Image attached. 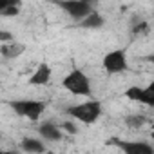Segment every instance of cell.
<instances>
[{
	"label": "cell",
	"instance_id": "7a4b0ae2",
	"mask_svg": "<svg viewBox=\"0 0 154 154\" xmlns=\"http://www.w3.org/2000/svg\"><path fill=\"white\" fill-rule=\"evenodd\" d=\"M67 112L76 118L82 123H94L100 114H102V103L98 100H89V102H84V103H78V105H72L67 109Z\"/></svg>",
	"mask_w": 154,
	"mask_h": 154
},
{
	"label": "cell",
	"instance_id": "e0dca14e",
	"mask_svg": "<svg viewBox=\"0 0 154 154\" xmlns=\"http://www.w3.org/2000/svg\"><path fill=\"white\" fill-rule=\"evenodd\" d=\"M62 127H63V131L69 132V134H76V132H78V129L74 127L72 122H65V123H62Z\"/></svg>",
	"mask_w": 154,
	"mask_h": 154
},
{
	"label": "cell",
	"instance_id": "ba28073f",
	"mask_svg": "<svg viewBox=\"0 0 154 154\" xmlns=\"http://www.w3.org/2000/svg\"><path fill=\"white\" fill-rule=\"evenodd\" d=\"M38 134L42 138H45V140H51V141H60L62 136H63L62 131L54 123H51V122H45V123L38 125Z\"/></svg>",
	"mask_w": 154,
	"mask_h": 154
},
{
	"label": "cell",
	"instance_id": "d6986e66",
	"mask_svg": "<svg viewBox=\"0 0 154 154\" xmlns=\"http://www.w3.org/2000/svg\"><path fill=\"white\" fill-rule=\"evenodd\" d=\"M9 4H18L17 0H0V11H2L4 8H8Z\"/></svg>",
	"mask_w": 154,
	"mask_h": 154
},
{
	"label": "cell",
	"instance_id": "30bf717a",
	"mask_svg": "<svg viewBox=\"0 0 154 154\" xmlns=\"http://www.w3.org/2000/svg\"><path fill=\"white\" fill-rule=\"evenodd\" d=\"M103 24H105L103 17H102L100 13H96L94 9H93L87 17L82 18V27H87V29H98V27H102Z\"/></svg>",
	"mask_w": 154,
	"mask_h": 154
},
{
	"label": "cell",
	"instance_id": "4fadbf2b",
	"mask_svg": "<svg viewBox=\"0 0 154 154\" xmlns=\"http://www.w3.org/2000/svg\"><path fill=\"white\" fill-rule=\"evenodd\" d=\"M143 105L147 107H154V84H150L149 87L143 89V100H141Z\"/></svg>",
	"mask_w": 154,
	"mask_h": 154
},
{
	"label": "cell",
	"instance_id": "8fae6325",
	"mask_svg": "<svg viewBox=\"0 0 154 154\" xmlns=\"http://www.w3.org/2000/svg\"><path fill=\"white\" fill-rule=\"evenodd\" d=\"M20 149L24 152H45V145L36 138H24L20 141Z\"/></svg>",
	"mask_w": 154,
	"mask_h": 154
},
{
	"label": "cell",
	"instance_id": "ac0fdd59",
	"mask_svg": "<svg viewBox=\"0 0 154 154\" xmlns=\"http://www.w3.org/2000/svg\"><path fill=\"white\" fill-rule=\"evenodd\" d=\"M13 40V33L9 31H0V42H11Z\"/></svg>",
	"mask_w": 154,
	"mask_h": 154
},
{
	"label": "cell",
	"instance_id": "5b68a950",
	"mask_svg": "<svg viewBox=\"0 0 154 154\" xmlns=\"http://www.w3.org/2000/svg\"><path fill=\"white\" fill-rule=\"evenodd\" d=\"M103 69L109 72V74H116V72H122L127 69V54L123 49H116V51H111L103 56Z\"/></svg>",
	"mask_w": 154,
	"mask_h": 154
},
{
	"label": "cell",
	"instance_id": "5bb4252c",
	"mask_svg": "<svg viewBox=\"0 0 154 154\" xmlns=\"http://www.w3.org/2000/svg\"><path fill=\"white\" fill-rule=\"evenodd\" d=\"M145 116H141V114H134V116H127L125 118V123L131 127V129H140L141 125H145Z\"/></svg>",
	"mask_w": 154,
	"mask_h": 154
},
{
	"label": "cell",
	"instance_id": "9a60e30c",
	"mask_svg": "<svg viewBox=\"0 0 154 154\" xmlns=\"http://www.w3.org/2000/svg\"><path fill=\"white\" fill-rule=\"evenodd\" d=\"M18 13H20L18 4H9L8 8H4L2 11H0V15H2V17H17Z\"/></svg>",
	"mask_w": 154,
	"mask_h": 154
},
{
	"label": "cell",
	"instance_id": "7c38bea8",
	"mask_svg": "<svg viewBox=\"0 0 154 154\" xmlns=\"http://www.w3.org/2000/svg\"><path fill=\"white\" fill-rule=\"evenodd\" d=\"M125 96H127L129 100H132V102H140V103H141V100H143V87L132 85V87H129V89L125 91Z\"/></svg>",
	"mask_w": 154,
	"mask_h": 154
},
{
	"label": "cell",
	"instance_id": "ffe728a7",
	"mask_svg": "<svg viewBox=\"0 0 154 154\" xmlns=\"http://www.w3.org/2000/svg\"><path fill=\"white\" fill-rule=\"evenodd\" d=\"M87 2H89V4H91V6H94V4H96V2H98V0H87Z\"/></svg>",
	"mask_w": 154,
	"mask_h": 154
},
{
	"label": "cell",
	"instance_id": "8992f818",
	"mask_svg": "<svg viewBox=\"0 0 154 154\" xmlns=\"http://www.w3.org/2000/svg\"><path fill=\"white\" fill-rule=\"evenodd\" d=\"M111 143H114L120 150L127 154H152L154 147L145 141H123L120 138H111Z\"/></svg>",
	"mask_w": 154,
	"mask_h": 154
},
{
	"label": "cell",
	"instance_id": "277c9868",
	"mask_svg": "<svg viewBox=\"0 0 154 154\" xmlns=\"http://www.w3.org/2000/svg\"><path fill=\"white\" fill-rule=\"evenodd\" d=\"M54 4L60 6L74 20H82L84 17H87L93 11V6L87 0H54Z\"/></svg>",
	"mask_w": 154,
	"mask_h": 154
},
{
	"label": "cell",
	"instance_id": "6da1fadb",
	"mask_svg": "<svg viewBox=\"0 0 154 154\" xmlns=\"http://www.w3.org/2000/svg\"><path fill=\"white\" fill-rule=\"evenodd\" d=\"M63 89L76 96H89L91 94V80L87 78V74L80 69H72L65 78L62 80Z\"/></svg>",
	"mask_w": 154,
	"mask_h": 154
},
{
	"label": "cell",
	"instance_id": "3957f363",
	"mask_svg": "<svg viewBox=\"0 0 154 154\" xmlns=\"http://www.w3.org/2000/svg\"><path fill=\"white\" fill-rule=\"evenodd\" d=\"M9 107L18 116H24L31 122H36L42 116V112L45 111V103L40 100H13L9 102Z\"/></svg>",
	"mask_w": 154,
	"mask_h": 154
},
{
	"label": "cell",
	"instance_id": "2e32d148",
	"mask_svg": "<svg viewBox=\"0 0 154 154\" xmlns=\"http://www.w3.org/2000/svg\"><path fill=\"white\" fill-rule=\"evenodd\" d=\"M147 29H149V24H147V22H140V24L134 26L132 33H134V35H141V33H145Z\"/></svg>",
	"mask_w": 154,
	"mask_h": 154
},
{
	"label": "cell",
	"instance_id": "52a82bcc",
	"mask_svg": "<svg viewBox=\"0 0 154 154\" xmlns=\"http://www.w3.org/2000/svg\"><path fill=\"white\" fill-rule=\"evenodd\" d=\"M49 80H51V67L47 63H40L29 78V85H47Z\"/></svg>",
	"mask_w": 154,
	"mask_h": 154
},
{
	"label": "cell",
	"instance_id": "9c48e42d",
	"mask_svg": "<svg viewBox=\"0 0 154 154\" xmlns=\"http://www.w3.org/2000/svg\"><path fill=\"white\" fill-rule=\"evenodd\" d=\"M26 51V45L24 44H18V42H15V40H11V42H4V45L0 47V54H2L4 58H18L22 53Z\"/></svg>",
	"mask_w": 154,
	"mask_h": 154
}]
</instances>
